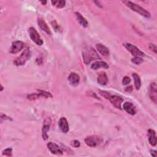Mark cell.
Returning <instances> with one entry per match:
<instances>
[{
	"label": "cell",
	"instance_id": "30bf717a",
	"mask_svg": "<svg viewBox=\"0 0 157 157\" xmlns=\"http://www.w3.org/2000/svg\"><path fill=\"white\" fill-rule=\"evenodd\" d=\"M47 147L52 153L55 155H63V151L56 144L50 142L47 144Z\"/></svg>",
	"mask_w": 157,
	"mask_h": 157
},
{
	"label": "cell",
	"instance_id": "7402d4cb",
	"mask_svg": "<svg viewBox=\"0 0 157 157\" xmlns=\"http://www.w3.org/2000/svg\"><path fill=\"white\" fill-rule=\"evenodd\" d=\"M51 3L53 6L59 9L64 7L65 4H66V1H52Z\"/></svg>",
	"mask_w": 157,
	"mask_h": 157
},
{
	"label": "cell",
	"instance_id": "9c48e42d",
	"mask_svg": "<svg viewBox=\"0 0 157 157\" xmlns=\"http://www.w3.org/2000/svg\"><path fill=\"white\" fill-rule=\"evenodd\" d=\"M156 84L155 82H153L150 85L149 93L150 99L155 103L156 104L157 102V92H156Z\"/></svg>",
	"mask_w": 157,
	"mask_h": 157
},
{
	"label": "cell",
	"instance_id": "1f68e13d",
	"mask_svg": "<svg viewBox=\"0 0 157 157\" xmlns=\"http://www.w3.org/2000/svg\"><path fill=\"white\" fill-rule=\"evenodd\" d=\"M132 90H133V87H132V86L128 87L126 88V89H125V91H128V92H132Z\"/></svg>",
	"mask_w": 157,
	"mask_h": 157
},
{
	"label": "cell",
	"instance_id": "f1b7e54d",
	"mask_svg": "<svg viewBox=\"0 0 157 157\" xmlns=\"http://www.w3.org/2000/svg\"><path fill=\"white\" fill-rule=\"evenodd\" d=\"M52 27H53V28H54V30L57 31H59L60 30V27L59 25L57 23V22L55 21H53L52 22Z\"/></svg>",
	"mask_w": 157,
	"mask_h": 157
},
{
	"label": "cell",
	"instance_id": "ac0fdd59",
	"mask_svg": "<svg viewBox=\"0 0 157 157\" xmlns=\"http://www.w3.org/2000/svg\"><path fill=\"white\" fill-rule=\"evenodd\" d=\"M76 14V17L77 19V22L79 23V24L83 27L84 28H86L88 26V22L87 20L85 19V17H84L81 14H80L79 12H76L75 13Z\"/></svg>",
	"mask_w": 157,
	"mask_h": 157
},
{
	"label": "cell",
	"instance_id": "cb8c5ba5",
	"mask_svg": "<svg viewBox=\"0 0 157 157\" xmlns=\"http://www.w3.org/2000/svg\"><path fill=\"white\" fill-rule=\"evenodd\" d=\"M132 61L135 64H140L143 62V59L139 57H135L132 59Z\"/></svg>",
	"mask_w": 157,
	"mask_h": 157
},
{
	"label": "cell",
	"instance_id": "5b68a950",
	"mask_svg": "<svg viewBox=\"0 0 157 157\" xmlns=\"http://www.w3.org/2000/svg\"><path fill=\"white\" fill-rule=\"evenodd\" d=\"M28 32L31 40L34 43H36L37 46H42L43 44V41L42 38L34 28H29Z\"/></svg>",
	"mask_w": 157,
	"mask_h": 157
},
{
	"label": "cell",
	"instance_id": "8fae6325",
	"mask_svg": "<svg viewBox=\"0 0 157 157\" xmlns=\"http://www.w3.org/2000/svg\"><path fill=\"white\" fill-rule=\"evenodd\" d=\"M58 125L62 132L64 133H67L69 132V129H70L69 125H68L67 119L65 117L61 118L58 122Z\"/></svg>",
	"mask_w": 157,
	"mask_h": 157
},
{
	"label": "cell",
	"instance_id": "ffe728a7",
	"mask_svg": "<svg viewBox=\"0 0 157 157\" xmlns=\"http://www.w3.org/2000/svg\"><path fill=\"white\" fill-rule=\"evenodd\" d=\"M108 82V78L105 73H101L98 76V82L101 85H105Z\"/></svg>",
	"mask_w": 157,
	"mask_h": 157
},
{
	"label": "cell",
	"instance_id": "4fadbf2b",
	"mask_svg": "<svg viewBox=\"0 0 157 157\" xmlns=\"http://www.w3.org/2000/svg\"><path fill=\"white\" fill-rule=\"evenodd\" d=\"M68 81L73 86H76L80 82V76L75 73H71L68 77Z\"/></svg>",
	"mask_w": 157,
	"mask_h": 157
},
{
	"label": "cell",
	"instance_id": "e575fe53",
	"mask_svg": "<svg viewBox=\"0 0 157 157\" xmlns=\"http://www.w3.org/2000/svg\"><path fill=\"white\" fill-rule=\"evenodd\" d=\"M3 86L1 85V91H3Z\"/></svg>",
	"mask_w": 157,
	"mask_h": 157
},
{
	"label": "cell",
	"instance_id": "d6a6232c",
	"mask_svg": "<svg viewBox=\"0 0 157 157\" xmlns=\"http://www.w3.org/2000/svg\"><path fill=\"white\" fill-rule=\"evenodd\" d=\"M151 155H152L153 156L155 157V156H156V150H152V151H151Z\"/></svg>",
	"mask_w": 157,
	"mask_h": 157
},
{
	"label": "cell",
	"instance_id": "484cf974",
	"mask_svg": "<svg viewBox=\"0 0 157 157\" xmlns=\"http://www.w3.org/2000/svg\"><path fill=\"white\" fill-rule=\"evenodd\" d=\"M71 144L75 148H78L81 146V142L77 140H74L71 142Z\"/></svg>",
	"mask_w": 157,
	"mask_h": 157
},
{
	"label": "cell",
	"instance_id": "603a6c76",
	"mask_svg": "<svg viewBox=\"0 0 157 157\" xmlns=\"http://www.w3.org/2000/svg\"><path fill=\"white\" fill-rule=\"evenodd\" d=\"M39 95L40 96V97H43L46 98H52V95L50 93L43 90H39Z\"/></svg>",
	"mask_w": 157,
	"mask_h": 157
},
{
	"label": "cell",
	"instance_id": "7a4b0ae2",
	"mask_svg": "<svg viewBox=\"0 0 157 157\" xmlns=\"http://www.w3.org/2000/svg\"><path fill=\"white\" fill-rule=\"evenodd\" d=\"M123 3L125 4H126V5L129 7L131 9L133 10V11L138 13L140 15L144 16L146 18H150L151 17V15L150 14V12L149 11H147V10H146L144 8H143L142 7L140 6L138 4H136L135 3L133 2H131V1H123Z\"/></svg>",
	"mask_w": 157,
	"mask_h": 157
},
{
	"label": "cell",
	"instance_id": "277c9868",
	"mask_svg": "<svg viewBox=\"0 0 157 157\" xmlns=\"http://www.w3.org/2000/svg\"><path fill=\"white\" fill-rule=\"evenodd\" d=\"M103 141L102 138L98 136H90L85 138V142L86 144L90 147H95L99 145Z\"/></svg>",
	"mask_w": 157,
	"mask_h": 157
},
{
	"label": "cell",
	"instance_id": "6da1fadb",
	"mask_svg": "<svg viewBox=\"0 0 157 157\" xmlns=\"http://www.w3.org/2000/svg\"><path fill=\"white\" fill-rule=\"evenodd\" d=\"M83 60L86 64H88L91 61L101 59L97 52L92 47H88L83 52Z\"/></svg>",
	"mask_w": 157,
	"mask_h": 157
},
{
	"label": "cell",
	"instance_id": "4dcf8cb0",
	"mask_svg": "<svg viewBox=\"0 0 157 157\" xmlns=\"http://www.w3.org/2000/svg\"><path fill=\"white\" fill-rule=\"evenodd\" d=\"M149 49H150L152 52H153L155 54H156V46L155 44H150V45H149Z\"/></svg>",
	"mask_w": 157,
	"mask_h": 157
},
{
	"label": "cell",
	"instance_id": "52a82bcc",
	"mask_svg": "<svg viewBox=\"0 0 157 157\" xmlns=\"http://www.w3.org/2000/svg\"><path fill=\"white\" fill-rule=\"evenodd\" d=\"M113 105L119 109H122V104L123 102V99L120 96L110 95L108 99Z\"/></svg>",
	"mask_w": 157,
	"mask_h": 157
},
{
	"label": "cell",
	"instance_id": "7c38bea8",
	"mask_svg": "<svg viewBox=\"0 0 157 157\" xmlns=\"http://www.w3.org/2000/svg\"><path fill=\"white\" fill-rule=\"evenodd\" d=\"M51 124V120L49 118H47L44 121V126L43 128V138L44 140H47L48 139V135L47 132H49V130L50 129V126Z\"/></svg>",
	"mask_w": 157,
	"mask_h": 157
},
{
	"label": "cell",
	"instance_id": "3957f363",
	"mask_svg": "<svg viewBox=\"0 0 157 157\" xmlns=\"http://www.w3.org/2000/svg\"><path fill=\"white\" fill-rule=\"evenodd\" d=\"M31 57V52L29 49L25 50L20 56L17 57L14 61L17 66H23Z\"/></svg>",
	"mask_w": 157,
	"mask_h": 157
},
{
	"label": "cell",
	"instance_id": "9a60e30c",
	"mask_svg": "<svg viewBox=\"0 0 157 157\" xmlns=\"http://www.w3.org/2000/svg\"><path fill=\"white\" fill-rule=\"evenodd\" d=\"M37 22H38V25H39V27L41 28V29L44 31V32H46L47 34L49 35H51L52 33L51 31L49 28V27H48L47 24L46 23V22L42 19V18H38L37 19Z\"/></svg>",
	"mask_w": 157,
	"mask_h": 157
},
{
	"label": "cell",
	"instance_id": "2e32d148",
	"mask_svg": "<svg viewBox=\"0 0 157 157\" xmlns=\"http://www.w3.org/2000/svg\"><path fill=\"white\" fill-rule=\"evenodd\" d=\"M101 68H102L104 69H108L109 65L106 62H104L103 61H97L96 62H94L91 65V68L94 70H98Z\"/></svg>",
	"mask_w": 157,
	"mask_h": 157
},
{
	"label": "cell",
	"instance_id": "d4e9b609",
	"mask_svg": "<svg viewBox=\"0 0 157 157\" xmlns=\"http://www.w3.org/2000/svg\"><path fill=\"white\" fill-rule=\"evenodd\" d=\"M39 98H40V96H39V93H32L31 95H28L27 96V98L29 100H34L38 99Z\"/></svg>",
	"mask_w": 157,
	"mask_h": 157
},
{
	"label": "cell",
	"instance_id": "8992f818",
	"mask_svg": "<svg viewBox=\"0 0 157 157\" xmlns=\"http://www.w3.org/2000/svg\"><path fill=\"white\" fill-rule=\"evenodd\" d=\"M124 46L135 57H144L145 55L144 52L141 51L137 47H136L135 46H134L132 44L126 43V44H124Z\"/></svg>",
	"mask_w": 157,
	"mask_h": 157
},
{
	"label": "cell",
	"instance_id": "d6986e66",
	"mask_svg": "<svg viewBox=\"0 0 157 157\" xmlns=\"http://www.w3.org/2000/svg\"><path fill=\"white\" fill-rule=\"evenodd\" d=\"M97 50L103 56H108L109 54V49L105 46L101 44H97L96 45Z\"/></svg>",
	"mask_w": 157,
	"mask_h": 157
},
{
	"label": "cell",
	"instance_id": "4316f807",
	"mask_svg": "<svg viewBox=\"0 0 157 157\" xmlns=\"http://www.w3.org/2000/svg\"><path fill=\"white\" fill-rule=\"evenodd\" d=\"M12 149L11 148H8L3 151V155L7 156H11L12 155Z\"/></svg>",
	"mask_w": 157,
	"mask_h": 157
},
{
	"label": "cell",
	"instance_id": "f546056e",
	"mask_svg": "<svg viewBox=\"0 0 157 157\" xmlns=\"http://www.w3.org/2000/svg\"><path fill=\"white\" fill-rule=\"evenodd\" d=\"M1 122H3V120H10L12 121V119L11 118L7 116L6 115H4V114H1Z\"/></svg>",
	"mask_w": 157,
	"mask_h": 157
},
{
	"label": "cell",
	"instance_id": "5bb4252c",
	"mask_svg": "<svg viewBox=\"0 0 157 157\" xmlns=\"http://www.w3.org/2000/svg\"><path fill=\"white\" fill-rule=\"evenodd\" d=\"M123 109L129 114L134 115L136 114V109L133 104L129 102H126L123 104Z\"/></svg>",
	"mask_w": 157,
	"mask_h": 157
},
{
	"label": "cell",
	"instance_id": "44dd1931",
	"mask_svg": "<svg viewBox=\"0 0 157 157\" xmlns=\"http://www.w3.org/2000/svg\"><path fill=\"white\" fill-rule=\"evenodd\" d=\"M132 76L134 78L135 81V86L136 88V90H139L141 86V81L139 76L136 73H133L132 74Z\"/></svg>",
	"mask_w": 157,
	"mask_h": 157
},
{
	"label": "cell",
	"instance_id": "ba28073f",
	"mask_svg": "<svg viewBox=\"0 0 157 157\" xmlns=\"http://www.w3.org/2000/svg\"><path fill=\"white\" fill-rule=\"evenodd\" d=\"M24 46H25L24 43L22 41H15L14 43H12V46L9 50L10 53L12 54H16L18 53V52H19L20 51H21L23 49V48L24 47Z\"/></svg>",
	"mask_w": 157,
	"mask_h": 157
},
{
	"label": "cell",
	"instance_id": "83f0119b",
	"mask_svg": "<svg viewBox=\"0 0 157 157\" xmlns=\"http://www.w3.org/2000/svg\"><path fill=\"white\" fill-rule=\"evenodd\" d=\"M130 82H131V78H130L129 77H128V76H125V77H123V81H122L123 85H126L129 84L130 83Z\"/></svg>",
	"mask_w": 157,
	"mask_h": 157
},
{
	"label": "cell",
	"instance_id": "836d02e7",
	"mask_svg": "<svg viewBox=\"0 0 157 157\" xmlns=\"http://www.w3.org/2000/svg\"><path fill=\"white\" fill-rule=\"evenodd\" d=\"M41 3L43 4H46L47 3V1H41Z\"/></svg>",
	"mask_w": 157,
	"mask_h": 157
},
{
	"label": "cell",
	"instance_id": "e0dca14e",
	"mask_svg": "<svg viewBox=\"0 0 157 157\" xmlns=\"http://www.w3.org/2000/svg\"><path fill=\"white\" fill-rule=\"evenodd\" d=\"M147 135H148L149 141L150 144L152 146H155L156 144V133L155 131L152 129H149Z\"/></svg>",
	"mask_w": 157,
	"mask_h": 157
}]
</instances>
